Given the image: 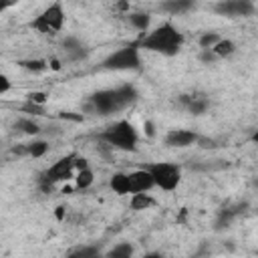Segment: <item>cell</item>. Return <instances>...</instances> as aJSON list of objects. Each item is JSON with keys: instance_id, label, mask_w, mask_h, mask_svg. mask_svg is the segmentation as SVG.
<instances>
[{"instance_id": "484cf974", "label": "cell", "mask_w": 258, "mask_h": 258, "mask_svg": "<svg viewBox=\"0 0 258 258\" xmlns=\"http://www.w3.org/2000/svg\"><path fill=\"white\" fill-rule=\"evenodd\" d=\"M218 58H220V56H218L212 48H202V52H200V60L206 62V64H214Z\"/></svg>"}, {"instance_id": "3957f363", "label": "cell", "mask_w": 258, "mask_h": 258, "mask_svg": "<svg viewBox=\"0 0 258 258\" xmlns=\"http://www.w3.org/2000/svg\"><path fill=\"white\" fill-rule=\"evenodd\" d=\"M99 139L105 141L107 145L115 147V149H121V151H135V149H137L139 135H137V129H135L127 119H121V121L109 125L105 131H101V133H99Z\"/></svg>"}, {"instance_id": "ba28073f", "label": "cell", "mask_w": 258, "mask_h": 258, "mask_svg": "<svg viewBox=\"0 0 258 258\" xmlns=\"http://www.w3.org/2000/svg\"><path fill=\"white\" fill-rule=\"evenodd\" d=\"M214 12L226 18H246L254 14V2L252 0H220L214 4Z\"/></svg>"}, {"instance_id": "9a60e30c", "label": "cell", "mask_w": 258, "mask_h": 258, "mask_svg": "<svg viewBox=\"0 0 258 258\" xmlns=\"http://www.w3.org/2000/svg\"><path fill=\"white\" fill-rule=\"evenodd\" d=\"M196 6V0H163L159 8L167 14H183Z\"/></svg>"}, {"instance_id": "7c38bea8", "label": "cell", "mask_w": 258, "mask_h": 258, "mask_svg": "<svg viewBox=\"0 0 258 258\" xmlns=\"http://www.w3.org/2000/svg\"><path fill=\"white\" fill-rule=\"evenodd\" d=\"M60 46H62V50L67 52L69 60H83V58H87V54H89V48H87L79 38H75V36H67V38L60 42Z\"/></svg>"}, {"instance_id": "5b68a950", "label": "cell", "mask_w": 258, "mask_h": 258, "mask_svg": "<svg viewBox=\"0 0 258 258\" xmlns=\"http://www.w3.org/2000/svg\"><path fill=\"white\" fill-rule=\"evenodd\" d=\"M141 67V56H139V44H125L111 52L103 60V69L109 71H137Z\"/></svg>"}, {"instance_id": "2e32d148", "label": "cell", "mask_w": 258, "mask_h": 258, "mask_svg": "<svg viewBox=\"0 0 258 258\" xmlns=\"http://www.w3.org/2000/svg\"><path fill=\"white\" fill-rule=\"evenodd\" d=\"M109 185H111V189H113L115 194H119V196H127V194H131L129 173H123V171L113 173L111 179H109Z\"/></svg>"}, {"instance_id": "83f0119b", "label": "cell", "mask_w": 258, "mask_h": 258, "mask_svg": "<svg viewBox=\"0 0 258 258\" xmlns=\"http://www.w3.org/2000/svg\"><path fill=\"white\" fill-rule=\"evenodd\" d=\"M26 101H32V103H38V105H44L46 103V93H40V91H32L26 95Z\"/></svg>"}, {"instance_id": "603a6c76", "label": "cell", "mask_w": 258, "mask_h": 258, "mask_svg": "<svg viewBox=\"0 0 258 258\" xmlns=\"http://www.w3.org/2000/svg\"><path fill=\"white\" fill-rule=\"evenodd\" d=\"M93 179H95V175H93V169H91V167L81 169V171L77 173V177H75V181H77V187H79V189H87V187H91Z\"/></svg>"}, {"instance_id": "d4e9b609", "label": "cell", "mask_w": 258, "mask_h": 258, "mask_svg": "<svg viewBox=\"0 0 258 258\" xmlns=\"http://www.w3.org/2000/svg\"><path fill=\"white\" fill-rule=\"evenodd\" d=\"M220 40H222V36H220L218 32L210 30V32H204L198 42H200L202 48H212V46H216V42H220Z\"/></svg>"}, {"instance_id": "6da1fadb", "label": "cell", "mask_w": 258, "mask_h": 258, "mask_svg": "<svg viewBox=\"0 0 258 258\" xmlns=\"http://www.w3.org/2000/svg\"><path fill=\"white\" fill-rule=\"evenodd\" d=\"M137 97H139V93L131 83H125V85H119L113 89H101L89 97V101L85 103V111L93 113V115L107 117V115L127 109L129 105H133L137 101Z\"/></svg>"}, {"instance_id": "1f68e13d", "label": "cell", "mask_w": 258, "mask_h": 258, "mask_svg": "<svg viewBox=\"0 0 258 258\" xmlns=\"http://www.w3.org/2000/svg\"><path fill=\"white\" fill-rule=\"evenodd\" d=\"M18 0H0V10H6L8 6H12V4H16Z\"/></svg>"}, {"instance_id": "8992f818", "label": "cell", "mask_w": 258, "mask_h": 258, "mask_svg": "<svg viewBox=\"0 0 258 258\" xmlns=\"http://www.w3.org/2000/svg\"><path fill=\"white\" fill-rule=\"evenodd\" d=\"M75 159H77V153H69V155L60 157L58 161H54L48 169H44L40 173V177H38L40 189L42 191H50L56 181L69 179L73 175V169H75Z\"/></svg>"}, {"instance_id": "5bb4252c", "label": "cell", "mask_w": 258, "mask_h": 258, "mask_svg": "<svg viewBox=\"0 0 258 258\" xmlns=\"http://www.w3.org/2000/svg\"><path fill=\"white\" fill-rule=\"evenodd\" d=\"M244 208H246V204H238V206H234V208H222V210L218 212V218H216V230L228 228V226L232 224V220H234L240 212H244Z\"/></svg>"}, {"instance_id": "f1b7e54d", "label": "cell", "mask_w": 258, "mask_h": 258, "mask_svg": "<svg viewBox=\"0 0 258 258\" xmlns=\"http://www.w3.org/2000/svg\"><path fill=\"white\" fill-rule=\"evenodd\" d=\"M10 91V81L6 75H0V95H6Z\"/></svg>"}, {"instance_id": "30bf717a", "label": "cell", "mask_w": 258, "mask_h": 258, "mask_svg": "<svg viewBox=\"0 0 258 258\" xmlns=\"http://www.w3.org/2000/svg\"><path fill=\"white\" fill-rule=\"evenodd\" d=\"M129 183H131V194H137V191H149L151 187H155L153 175H151V171H149L147 167L129 171Z\"/></svg>"}, {"instance_id": "9c48e42d", "label": "cell", "mask_w": 258, "mask_h": 258, "mask_svg": "<svg viewBox=\"0 0 258 258\" xmlns=\"http://www.w3.org/2000/svg\"><path fill=\"white\" fill-rule=\"evenodd\" d=\"M200 135L196 131H189V129H171L167 131L165 135V145L167 147H173V149H183V147H189L194 143H198Z\"/></svg>"}, {"instance_id": "d6986e66", "label": "cell", "mask_w": 258, "mask_h": 258, "mask_svg": "<svg viewBox=\"0 0 258 258\" xmlns=\"http://www.w3.org/2000/svg\"><path fill=\"white\" fill-rule=\"evenodd\" d=\"M212 50L220 56V58H226V56H232L236 52V42L230 40V38H222L220 42H216V46H212Z\"/></svg>"}, {"instance_id": "4dcf8cb0", "label": "cell", "mask_w": 258, "mask_h": 258, "mask_svg": "<svg viewBox=\"0 0 258 258\" xmlns=\"http://www.w3.org/2000/svg\"><path fill=\"white\" fill-rule=\"evenodd\" d=\"M58 117H60V119H71V121H83V115H73V113H69V111L60 113Z\"/></svg>"}, {"instance_id": "4fadbf2b", "label": "cell", "mask_w": 258, "mask_h": 258, "mask_svg": "<svg viewBox=\"0 0 258 258\" xmlns=\"http://www.w3.org/2000/svg\"><path fill=\"white\" fill-rule=\"evenodd\" d=\"M18 155H30V157H42L48 151V143L46 141H32V143H22L18 147L12 149Z\"/></svg>"}, {"instance_id": "ac0fdd59", "label": "cell", "mask_w": 258, "mask_h": 258, "mask_svg": "<svg viewBox=\"0 0 258 258\" xmlns=\"http://www.w3.org/2000/svg\"><path fill=\"white\" fill-rule=\"evenodd\" d=\"M129 22L137 28V30H141L143 34L145 32H149V24H151V16L147 14V12H131L129 16Z\"/></svg>"}, {"instance_id": "277c9868", "label": "cell", "mask_w": 258, "mask_h": 258, "mask_svg": "<svg viewBox=\"0 0 258 258\" xmlns=\"http://www.w3.org/2000/svg\"><path fill=\"white\" fill-rule=\"evenodd\" d=\"M62 26H64V8H62L60 0H54L52 4H48L30 22V28L36 30L38 34H56V32H60Z\"/></svg>"}, {"instance_id": "52a82bcc", "label": "cell", "mask_w": 258, "mask_h": 258, "mask_svg": "<svg viewBox=\"0 0 258 258\" xmlns=\"http://www.w3.org/2000/svg\"><path fill=\"white\" fill-rule=\"evenodd\" d=\"M151 175L153 181L159 189L163 191H173L177 189L179 181H181V167L177 163H169V161H155V163H147L145 165Z\"/></svg>"}, {"instance_id": "7a4b0ae2", "label": "cell", "mask_w": 258, "mask_h": 258, "mask_svg": "<svg viewBox=\"0 0 258 258\" xmlns=\"http://www.w3.org/2000/svg\"><path fill=\"white\" fill-rule=\"evenodd\" d=\"M137 44L139 48H145L149 52H159L163 56H175L183 46V34L171 22H161L159 26L143 34Z\"/></svg>"}, {"instance_id": "7402d4cb", "label": "cell", "mask_w": 258, "mask_h": 258, "mask_svg": "<svg viewBox=\"0 0 258 258\" xmlns=\"http://www.w3.org/2000/svg\"><path fill=\"white\" fill-rule=\"evenodd\" d=\"M18 64L30 73H42L48 67V60L44 58H30V60H18Z\"/></svg>"}, {"instance_id": "e0dca14e", "label": "cell", "mask_w": 258, "mask_h": 258, "mask_svg": "<svg viewBox=\"0 0 258 258\" xmlns=\"http://www.w3.org/2000/svg\"><path fill=\"white\" fill-rule=\"evenodd\" d=\"M129 206H131V210L139 212V210H147V208L155 206V200L149 194H145V191H137V194H131Z\"/></svg>"}, {"instance_id": "8fae6325", "label": "cell", "mask_w": 258, "mask_h": 258, "mask_svg": "<svg viewBox=\"0 0 258 258\" xmlns=\"http://www.w3.org/2000/svg\"><path fill=\"white\" fill-rule=\"evenodd\" d=\"M177 103L191 115H204L210 107V101L204 95H179Z\"/></svg>"}, {"instance_id": "cb8c5ba5", "label": "cell", "mask_w": 258, "mask_h": 258, "mask_svg": "<svg viewBox=\"0 0 258 258\" xmlns=\"http://www.w3.org/2000/svg\"><path fill=\"white\" fill-rule=\"evenodd\" d=\"M69 256L71 258H95V256H99V248L97 246H81V248H75Z\"/></svg>"}, {"instance_id": "836d02e7", "label": "cell", "mask_w": 258, "mask_h": 258, "mask_svg": "<svg viewBox=\"0 0 258 258\" xmlns=\"http://www.w3.org/2000/svg\"><path fill=\"white\" fill-rule=\"evenodd\" d=\"M145 129H147V135H149V137H153V135H155V131H153V125H151V121H147V123H145Z\"/></svg>"}, {"instance_id": "4316f807", "label": "cell", "mask_w": 258, "mask_h": 258, "mask_svg": "<svg viewBox=\"0 0 258 258\" xmlns=\"http://www.w3.org/2000/svg\"><path fill=\"white\" fill-rule=\"evenodd\" d=\"M22 111L32 113V115H44V107L38 105V103H32V101H26V103L22 105Z\"/></svg>"}, {"instance_id": "44dd1931", "label": "cell", "mask_w": 258, "mask_h": 258, "mask_svg": "<svg viewBox=\"0 0 258 258\" xmlns=\"http://www.w3.org/2000/svg\"><path fill=\"white\" fill-rule=\"evenodd\" d=\"M105 256L107 258H129V256H133V246L129 242H121V244L113 246Z\"/></svg>"}, {"instance_id": "e575fe53", "label": "cell", "mask_w": 258, "mask_h": 258, "mask_svg": "<svg viewBox=\"0 0 258 258\" xmlns=\"http://www.w3.org/2000/svg\"><path fill=\"white\" fill-rule=\"evenodd\" d=\"M250 141H252V143H256V145H258V129H256V131H254V133H252V137H250Z\"/></svg>"}, {"instance_id": "f546056e", "label": "cell", "mask_w": 258, "mask_h": 258, "mask_svg": "<svg viewBox=\"0 0 258 258\" xmlns=\"http://www.w3.org/2000/svg\"><path fill=\"white\" fill-rule=\"evenodd\" d=\"M85 167H89V161H87L85 157H79V155H77V159H75V169L81 171V169H85Z\"/></svg>"}, {"instance_id": "d6a6232c", "label": "cell", "mask_w": 258, "mask_h": 258, "mask_svg": "<svg viewBox=\"0 0 258 258\" xmlns=\"http://www.w3.org/2000/svg\"><path fill=\"white\" fill-rule=\"evenodd\" d=\"M48 67H50L52 71H58V69H60V62H58L56 58H50V60H48Z\"/></svg>"}, {"instance_id": "ffe728a7", "label": "cell", "mask_w": 258, "mask_h": 258, "mask_svg": "<svg viewBox=\"0 0 258 258\" xmlns=\"http://www.w3.org/2000/svg\"><path fill=\"white\" fill-rule=\"evenodd\" d=\"M14 129H18V131H22V133H26V135H36V133H40V125H38L36 121H32V119H26V117L18 119V121L14 123Z\"/></svg>"}]
</instances>
